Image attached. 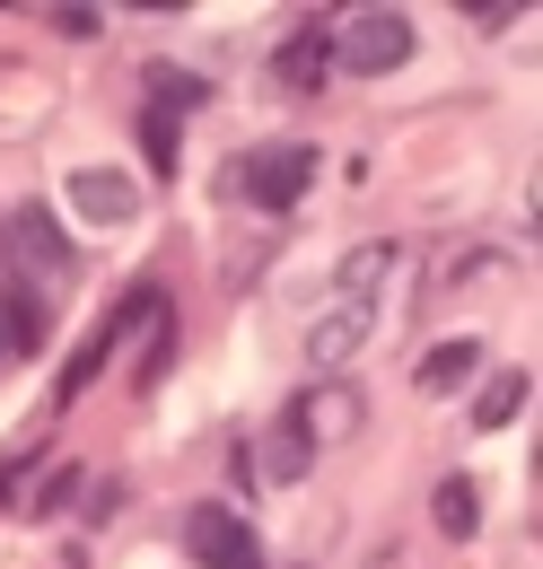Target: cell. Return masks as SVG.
<instances>
[{
	"label": "cell",
	"mask_w": 543,
	"mask_h": 569,
	"mask_svg": "<svg viewBox=\"0 0 543 569\" xmlns=\"http://www.w3.org/2000/svg\"><path fill=\"white\" fill-rule=\"evenodd\" d=\"M474 377H482V342H438V351L421 359V395H456Z\"/></svg>",
	"instance_id": "cell-14"
},
{
	"label": "cell",
	"mask_w": 543,
	"mask_h": 569,
	"mask_svg": "<svg viewBox=\"0 0 543 569\" xmlns=\"http://www.w3.org/2000/svg\"><path fill=\"white\" fill-rule=\"evenodd\" d=\"M115 342H124V325H115V316H106V325H97V333H88V342H79V351H70V368H62V386H53V395H88V377H97V368H106V351H115Z\"/></svg>",
	"instance_id": "cell-15"
},
{
	"label": "cell",
	"mask_w": 543,
	"mask_h": 569,
	"mask_svg": "<svg viewBox=\"0 0 543 569\" xmlns=\"http://www.w3.org/2000/svg\"><path fill=\"white\" fill-rule=\"evenodd\" d=\"M53 27H62L70 44H97V27H106V9H88V0H62V9H53Z\"/></svg>",
	"instance_id": "cell-19"
},
{
	"label": "cell",
	"mask_w": 543,
	"mask_h": 569,
	"mask_svg": "<svg viewBox=\"0 0 543 569\" xmlns=\"http://www.w3.org/2000/svg\"><path fill=\"white\" fill-rule=\"evenodd\" d=\"M115 508H124V482H97V491H88V508H79V517H88V526H106Z\"/></svg>",
	"instance_id": "cell-21"
},
{
	"label": "cell",
	"mask_w": 543,
	"mask_h": 569,
	"mask_svg": "<svg viewBox=\"0 0 543 569\" xmlns=\"http://www.w3.org/2000/svg\"><path fill=\"white\" fill-rule=\"evenodd\" d=\"M289 421L307 429V447H342V438L368 429V395H359L351 377H316V386L289 403Z\"/></svg>",
	"instance_id": "cell-5"
},
{
	"label": "cell",
	"mask_w": 543,
	"mask_h": 569,
	"mask_svg": "<svg viewBox=\"0 0 543 569\" xmlns=\"http://www.w3.org/2000/svg\"><path fill=\"white\" fill-rule=\"evenodd\" d=\"M0 307H9L0 342H9V351H36V342H45V307H36V289H27V281H9V298H0Z\"/></svg>",
	"instance_id": "cell-16"
},
{
	"label": "cell",
	"mask_w": 543,
	"mask_h": 569,
	"mask_svg": "<svg viewBox=\"0 0 543 569\" xmlns=\"http://www.w3.org/2000/svg\"><path fill=\"white\" fill-rule=\"evenodd\" d=\"M465 18H474L482 36H500V27H517V18H526V0H465Z\"/></svg>",
	"instance_id": "cell-20"
},
{
	"label": "cell",
	"mask_w": 543,
	"mask_h": 569,
	"mask_svg": "<svg viewBox=\"0 0 543 569\" xmlns=\"http://www.w3.org/2000/svg\"><path fill=\"white\" fill-rule=\"evenodd\" d=\"M412 62V18L404 9H351L334 27V71L351 79H386Z\"/></svg>",
	"instance_id": "cell-1"
},
{
	"label": "cell",
	"mask_w": 543,
	"mask_h": 569,
	"mask_svg": "<svg viewBox=\"0 0 543 569\" xmlns=\"http://www.w3.org/2000/svg\"><path fill=\"white\" fill-rule=\"evenodd\" d=\"M307 176H316V149H307V141H280V149L237 158V167H228V193H246L255 211H289V202L307 193Z\"/></svg>",
	"instance_id": "cell-2"
},
{
	"label": "cell",
	"mask_w": 543,
	"mask_h": 569,
	"mask_svg": "<svg viewBox=\"0 0 543 569\" xmlns=\"http://www.w3.org/2000/svg\"><path fill=\"white\" fill-rule=\"evenodd\" d=\"M430 526H438L447 543H474L482 535V482L474 473H447V482L430 491Z\"/></svg>",
	"instance_id": "cell-10"
},
{
	"label": "cell",
	"mask_w": 543,
	"mask_h": 569,
	"mask_svg": "<svg viewBox=\"0 0 543 569\" xmlns=\"http://www.w3.org/2000/svg\"><path fill=\"white\" fill-rule=\"evenodd\" d=\"M255 465H264V482H280V491H289V482H307L316 447H307V429H298L289 412H280V421L264 429V447H255Z\"/></svg>",
	"instance_id": "cell-11"
},
{
	"label": "cell",
	"mask_w": 543,
	"mask_h": 569,
	"mask_svg": "<svg viewBox=\"0 0 543 569\" xmlns=\"http://www.w3.org/2000/svg\"><path fill=\"white\" fill-rule=\"evenodd\" d=\"M79 491H88V482H79V465H53V473L36 482V508H27V517H62Z\"/></svg>",
	"instance_id": "cell-17"
},
{
	"label": "cell",
	"mask_w": 543,
	"mask_h": 569,
	"mask_svg": "<svg viewBox=\"0 0 543 569\" xmlns=\"http://www.w3.org/2000/svg\"><path fill=\"white\" fill-rule=\"evenodd\" d=\"M210 106V79H194V71H176V62H149V114H203Z\"/></svg>",
	"instance_id": "cell-13"
},
{
	"label": "cell",
	"mask_w": 543,
	"mask_h": 569,
	"mask_svg": "<svg viewBox=\"0 0 543 569\" xmlns=\"http://www.w3.org/2000/svg\"><path fill=\"white\" fill-rule=\"evenodd\" d=\"M185 552L203 569H264V543H255V526L237 517V508H219V499H203L194 517H185Z\"/></svg>",
	"instance_id": "cell-4"
},
{
	"label": "cell",
	"mask_w": 543,
	"mask_h": 569,
	"mask_svg": "<svg viewBox=\"0 0 543 569\" xmlns=\"http://www.w3.org/2000/svg\"><path fill=\"white\" fill-rule=\"evenodd\" d=\"M0 351H9V342H0Z\"/></svg>",
	"instance_id": "cell-23"
},
{
	"label": "cell",
	"mask_w": 543,
	"mask_h": 569,
	"mask_svg": "<svg viewBox=\"0 0 543 569\" xmlns=\"http://www.w3.org/2000/svg\"><path fill=\"white\" fill-rule=\"evenodd\" d=\"M70 211L88 219V228H124V219H140V184L124 167H79L70 176Z\"/></svg>",
	"instance_id": "cell-8"
},
{
	"label": "cell",
	"mask_w": 543,
	"mask_h": 569,
	"mask_svg": "<svg viewBox=\"0 0 543 569\" xmlns=\"http://www.w3.org/2000/svg\"><path fill=\"white\" fill-rule=\"evenodd\" d=\"M272 79H280L289 97H316V88L334 79V18H325V9H307V18L289 27V44L272 53Z\"/></svg>",
	"instance_id": "cell-6"
},
{
	"label": "cell",
	"mask_w": 543,
	"mask_h": 569,
	"mask_svg": "<svg viewBox=\"0 0 543 569\" xmlns=\"http://www.w3.org/2000/svg\"><path fill=\"white\" fill-rule=\"evenodd\" d=\"M517 412H526V368H491L482 395H474V429L491 438V429H509Z\"/></svg>",
	"instance_id": "cell-12"
},
{
	"label": "cell",
	"mask_w": 543,
	"mask_h": 569,
	"mask_svg": "<svg viewBox=\"0 0 543 569\" xmlns=\"http://www.w3.org/2000/svg\"><path fill=\"white\" fill-rule=\"evenodd\" d=\"M0 254L27 272V289H36V281H70V272H79V246L53 228V211H45V202L9 211V228H0Z\"/></svg>",
	"instance_id": "cell-3"
},
{
	"label": "cell",
	"mask_w": 543,
	"mask_h": 569,
	"mask_svg": "<svg viewBox=\"0 0 543 569\" xmlns=\"http://www.w3.org/2000/svg\"><path fill=\"white\" fill-rule=\"evenodd\" d=\"M404 272V246H386V237H368V246H351L334 263V298H351V307H377V289Z\"/></svg>",
	"instance_id": "cell-9"
},
{
	"label": "cell",
	"mask_w": 543,
	"mask_h": 569,
	"mask_svg": "<svg viewBox=\"0 0 543 569\" xmlns=\"http://www.w3.org/2000/svg\"><path fill=\"white\" fill-rule=\"evenodd\" d=\"M140 149H149V176H176V123L140 106Z\"/></svg>",
	"instance_id": "cell-18"
},
{
	"label": "cell",
	"mask_w": 543,
	"mask_h": 569,
	"mask_svg": "<svg viewBox=\"0 0 543 569\" xmlns=\"http://www.w3.org/2000/svg\"><path fill=\"white\" fill-rule=\"evenodd\" d=\"M368 325H377V307H351V298H334V307L307 325V368H316V377L351 368V359H359V342H368Z\"/></svg>",
	"instance_id": "cell-7"
},
{
	"label": "cell",
	"mask_w": 543,
	"mask_h": 569,
	"mask_svg": "<svg viewBox=\"0 0 543 569\" xmlns=\"http://www.w3.org/2000/svg\"><path fill=\"white\" fill-rule=\"evenodd\" d=\"M18 465H27V456H9V465H0V499L18 491Z\"/></svg>",
	"instance_id": "cell-22"
}]
</instances>
